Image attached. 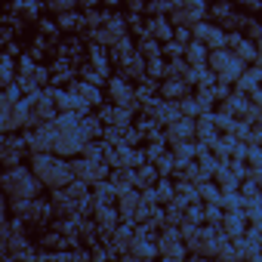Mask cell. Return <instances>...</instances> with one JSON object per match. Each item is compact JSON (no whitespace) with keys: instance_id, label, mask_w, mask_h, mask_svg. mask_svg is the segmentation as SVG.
Masks as SVG:
<instances>
[{"instance_id":"6da1fadb","label":"cell","mask_w":262,"mask_h":262,"mask_svg":"<svg viewBox=\"0 0 262 262\" xmlns=\"http://www.w3.org/2000/svg\"><path fill=\"white\" fill-rule=\"evenodd\" d=\"M31 170L37 173V179H40L47 188H62V185H68L71 179H77V176H74V164H65L62 158H56V155H50V151H34Z\"/></svg>"},{"instance_id":"7a4b0ae2","label":"cell","mask_w":262,"mask_h":262,"mask_svg":"<svg viewBox=\"0 0 262 262\" xmlns=\"http://www.w3.org/2000/svg\"><path fill=\"white\" fill-rule=\"evenodd\" d=\"M43 182L37 179V173L31 170H25V167H10L7 173H4V188H7V194L13 198V201H31V198H37V188H40Z\"/></svg>"},{"instance_id":"3957f363","label":"cell","mask_w":262,"mask_h":262,"mask_svg":"<svg viewBox=\"0 0 262 262\" xmlns=\"http://www.w3.org/2000/svg\"><path fill=\"white\" fill-rule=\"evenodd\" d=\"M210 68H213L225 83H231V80H237V77L244 74V59L234 56V53H225V50H213V53H210Z\"/></svg>"},{"instance_id":"277c9868","label":"cell","mask_w":262,"mask_h":262,"mask_svg":"<svg viewBox=\"0 0 262 262\" xmlns=\"http://www.w3.org/2000/svg\"><path fill=\"white\" fill-rule=\"evenodd\" d=\"M74 176L83 179V182H96L105 176V167L99 161H74Z\"/></svg>"},{"instance_id":"5b68a950","label":"cell","mask_w":262,"mask_h":262,"mask_svg":"<svg viewBox=\"0 0 262 262\" xmlns=\"http://www.w3.org/2000/svg\"><path fill=\"white\" fill-rule=\"evenodd\" d=\"M194 37H204L213 50H222L228 43V37L219 31V28H207V25H194Z\"/></svg>"},{"instance_id":"8992f818","label":"cell","mask_w":262,"mask_h":262,"mask_svg":"<svg viewBox=\"0 0 262 262\" xmlns=\"http://www.w3.org/2000/svg\"><path fill=\"white\" fill-rule=\"evenodd\" d=\"M111 96L117 105H133V86L123 80H111Z\"/></svg>"},{"instance_id":"52a82bcc","label":"cell","mask_w":262,"mask_h":262,"mask_svg":"<svg viewBox=\"0 0 262 262\" xmlns=\"http://www.w3.org/2000/svg\"><path fill=\"white\" fill-rule=\"evenodd\" d=\"M43 4H47L53 13H59V16H62V13H71V10L77 7V0H43Z\"/></svg>"},{"instance_id":"ba28073f","label":"cell","mask_w":262,"mask_h":262,"mask_svg":"<svg viewBox=\"0 0 262 262\" xmlns=\"http://www.w3.org/2000/svg\"><path fill=\"white\" fill-rule=\"evenodd\" d=\"M182 90H185V86H182L179 80H176V83H164V96H167V99H173V96H182Z\"/></svg>"},{"instance_id":"9c48e42d","label":"cell","mask_w":262,"mask_h":262,"mask_svg":"<svg viewBox=\"0 0 262 262\" xmlns=\"http://www.w3.org/2000/svg\"><path fill=\"white\" fill-rule=\"evenodd\" d=\"M237 56H241V59H253L256 53H253V47H250V43H241V47H237Z\"/></svg>"},{"instance_id":"30bf717a","label":"cell","mask_w":262,"mask_h":262,"mask_svg":"<svg viewBox=\"0 0 262 262\" xmlns=\"http://www.w3.org/2000/svg\"><path fill=\"white\" fill-rule=\"evenodd\" d=\"M188 56L201 62V59H204V47H201V43H191V47H188Z\"/></svg>"},{"instance_id":"8fae6325","label":"cell","mask_w":262,"mask_h":262,"mask_svg":"<svg viewBox=\"0 0 262 262\" xmlns=\"http://www.w3.org/2000/svg\"><path fill=\"white\" fill-rule=\"evenodd\" d=\"M77 25V16L71 19V13H62V28H74Z\"/></svg>"},{"instance_id":"7c38bea8","label":"cell","mask_w":262,"mask_h":262,"mask_svg":"<svg viewBox=\"0 0 262 262\" xmlns=\"http://www.w3.org/2000/svg\"><path fill=\"white\" fill-rule=\"evenodd\" d=\"M80 4H86V7H93V4H96V0H80Z\"/></svg>"}]
</instances>
